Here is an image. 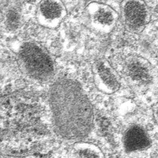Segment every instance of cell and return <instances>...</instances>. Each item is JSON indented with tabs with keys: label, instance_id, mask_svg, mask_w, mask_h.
Segmentation results:
<instances>
[{
	"label": "cell",
	"instance_id": "9c48e42d",
	"mask_svg": "<svg viewBox=\"0 0 158 158\" xmlns=\"http://www.w3.org/2000/svg\"><path fill=\"white\" fill-rule=\"evenodd\" d=\"M74 155L75 158H104L99 148L89 143L76 146Z\"/></svg>",
	"mask_w": 158,
	"mask_h": 158
},
{
	"label": "cell",
	"instance_id": "5b68a950",
	"mask_svg": "<svg viewBox=\"0 0 158 158\" xmlns=\"http://www.w3.org/2000/svg\"><path fill=\"white\" fill-rule=\"evenodd\" d=\"M94 84L98 89L106 94L115 93L120 87V79L118 73L105 59H99L93 67Z\"/></svg>",
	"mask_w": 158,
	"mask_h": 158
},
{
	"label": "cell",
	"instance_id": "6da1fadb",
	"mask_svg": "<svg viewBox=\"0 0 158 158\" xmlns=\"http://www.w3.org/2000/svg\"><path fill=\"white\" fill-rule=\"evenodd\" d=\"M49 101L58 135L64 139L78 140L90 133L94 126V109L77 82L66 78L56 81L50 90Z\"/></svg>",
	"mask_w": 158,
	"mask_h": 158
},
{
	"label": "cell",
	"instance_id": "3957f363",
	"mask_svg": "<svg viewBox=\"0 0 158 158\" xmlns=\"http://www.w3.org/2000/svg\"><path fill=\"white\" fill-rule=\"evenodd\" d=\"M143 1H123L121 11L126 29L131 32H142L150 21L151 14L149 8Z\"/></svg>",
	"mask_w": 158,
	"mask_h": 158
},
{
	"label": "cell",
	"instance_id": "ba28073f",
	"mask_svg": "<svg viewBox=\"0 0 158 158\" xmlns=\"http://www.w3.org/2000/svg\"><path fill=\"white\" fill-rule=\"evenodd\" d=\"M123 146L128 152L139 151L149 147L150 138L145 130L138 125L131 126L123 137Z\"/></svg>",
	"mask_w": 158,
	"mask_h": 158
},
{
	"label": "cell",
	"instance_id": "52a82bcc",
	"mask_svg": "<svg viewBox=\"0 0 158 158\" xmlns=\"http://www.w3.org/2000/svg\"><path fill=\"white\" fill-rule=\"evenodd\" d=\"M126 70L128 76L138 83H147L152 78V67L149 62L142 57L129 58L126 61Z\"/></svg>",
	"mask_w": 158,
	"mask_h": 158
},
{
	"label": "cell",
	"instance_id": "8992f818",
	"mask_svg": "<svg viewBox=\"0 0 158 158\" xmlns=\"http://www.w3.org/2000/svg\"><path fill=\"white\" fill-rule=\"evenodd\" d=\"M66 15L67 11L62 2L43 1L38 6L36 16L40 25L54 29L60 25Z\"/></svg>",
	"mask_w": 158,
	"mask_h": 158
},
{
	"label": "cell",
	"instance_id": "7a4b0ae2",
	"mask_svg": "<svg viewBox=\"0 0 158 158\" xmlns=\"http://www.w3.org/2000/svg\"><path fill=\"white\" fill-rule=\"evenodd\" d=\"M17 54L23 72L34 81H47L54 75L55 66L52 57L38 43L24 42L19 46Z\"/></svg>",
	"mask_w": 158,
	"mask_h": 158
},
{
	"label": "cell",
	"instance_id": "30bf717a",
	"mask_svg": "<svg viewBox=\"0 0 158 158\" xmlns=\"http://www.w3.org/2000/svg\"><path fill=\"white\" fill-rule=\"evenodd\" d=\"M19 15L16 11H10L7 14V25L8 26L10 29L15 28L16 26L18 25V22L19 21Z\"/></svg>",
	"mask_w": 158,
	"mask_h": 158
},
{
	"label": "cell",
	"instance_id": "277c9868",
	"mask_svg": "<svg viewBox=\"0 0 158 158\" xmlns=\"http://www.w3.org/2000/svg\"><path fill=\"white\" fill-rule=\"evenodd\" d=\"M86 11L93 28L104 33L113 30L118 18L114 9L102 3H90L86 7Z\"/></svg>",
	"mask_w": 158,
	"mask_h": 158
}]
</instances>
